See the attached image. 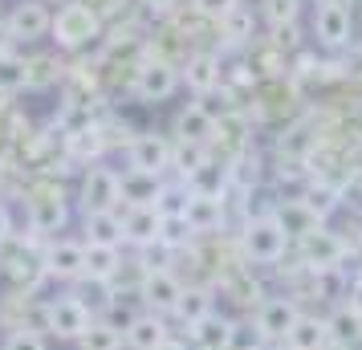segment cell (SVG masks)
<instances>
[{"label": "cell", "mask_w": 362, "mask_h": 350, "mask_svg": "<svg viewBox=\"0 0 362 350\" xmlns=\"http://www.w3.org/2000/svg\"><path fill=\"white\" fill-rule=\"evenodd\" d=\"M273 216H277V224L285 228L289 240H305V236H313L322 228V216H313L301 196H297V200H281L277 208H273Z\"/></svg>", "instance_id": "obj_20"}, {"label": "cell", "mask_w": 362, "mask_h": 350, "mask_svg": "<svg viewBox=\"0 0 362 350\" xmlns=\"http://www.w3.org/2000/svg\"><path fill=\"white\" fill-rule=\"evenodd\" d=\"M118 269H122V257L115 245H86V277L90 281H110Z\"/></svg>", "instance_id": "obj_28"}, {"label": "cell", "mask_w": 362, "mask_h": 350, "mask_svg": "<svg viewBox=\"0 0 362 350\" xmlns=\"http://www.w3.org/2000/svg\"><path fill=\"white\" fill-rule=\"evenodd\" d=\"M13 236V216H8V208L0 204V240H8Z\"/></svg>", "instance_id": "obj_44"}, {"label": "cell", "mask_w": 362, "mask_h": 350, "mask_svg": "<svg viewBox=\"0 0 362 350\" xmlns=\"http://www.w3.org/2000/svg\"><path fill=\"white\" fill-rule=\"evenodd\" d=\"M297 317H301V310H297L293 298H269L261 301V310H257V326H261L264 338H289V330L297 326Z\"/></svg>", "instance_id": "obj_16"}, {"label": "cell", "mask_w": 362, "mask_h": 350, "mask_svg": "<svg viewBox=\"0 0 362 350\" xmlns=\"http://www.w3.org/2000/svg\"><path fill=\"white\" fill-rule=\"evenodd\" d=\"M82 350H122V330H115L110 322H94L90 330L78 338Z\"/></svg>", "instance_id": "obj_34"}, {"label": "cell", "mask_w": 362, "mask_h": 350, "mask_svg": "<svg viewBox=\"0 0 362 350\" xmlns=\"http://www.w3.org/2000/svg\"><path fill=\"white\" fill-rule=\"evenodd\" d=\"M94 326V317H90V305L82 298H57L49 301V317H45V330L57 334V338H82L86 330Z\"/></svg>", "instance_id": "obj_8"}, {"label": "cell", "mask_w": 362, "mask_h": 350, "mask_svg": "<svg viewBox=\"0 0 362 350\" xmlns=\"http://www.w3.org/2000/svg\"><path fill=\"white\" fill-rule=\"evenodd\" d=\"M159 350H187V346H183V342H175V338H167V342H163Z\"/></svg>", "instance_id": "obj_45"}, {"label": "cell", "mask_w": 362, "mask_h": 350, "mask_svg": "<svg viewBox=\"0 0 362 350\" xmlns=\"http://www.w3.org/2000/svg\"><path fill=\"white\" fill-rule=\"evenodd\" d=\"M317 4H350V0H317Z\"/></svg>", "instance_id": "obj_46"}, {"label": "cell", "mask_w": 362, "mask_h": 350, "mask_svg": "<svg viewBox=\"0 0 362 350\" xmlns=\"http://www.w3.org/2000/svg\"><path fill=\"white\" fill-rule=\"evenodd\" d=\"M175 314H180L183 322H187V330H192L199 317L212 314V298H208V289H204V285H183V298H180V305H175Z\"/></svg>", "instance_id": "obj_32"}, {"label": "cell", "mask_w": 362, "mask_h": 350, "mask_svg": "<svg viewBox=\"0 0 362 350\" xmlns=\"http://www.w3.org/2000/svg\"><path fill=\"white\" fill-rule=\"evenodd\" d=\"M180 78L183 86L196 94V98H208L224 86V66H220V53L216 49H196L187 62L180 66Z\"/></svg>", "instance_id": "obj_7"}, {"label": "cell", "mask_w": 362, "mask_h": 350, "mask_svg": "<svg viewBox=\"0 0 362 350\" xmlns=\"http://www.w3.org/2000/svg\"><path fill=\"white\" fill-rule=\"evenodd\" d=\"M301 200H305V208H310L313 216H322L326 220L338 204H342V187H334V184H326V180H305V192H301Z\"/></svg>", "instance_id": "obj_29"}, {"label": "cell", "mask_w": 362, "mask_h": 350, "mask_svg": "<svg viewBox=\"0 0 362 350\" xmlns=\"http://www.w3.org/2000/svg\"><path fill=\"white\" fill-rule=\"evenodd\" d=\"M350 33H354V17L346 4H313V37L326 49L350 45Z\"/></svg>", "instance_id": "obj_9"}, {"label": "cell", "mask_w": 362, "mask_h": 350, "mask_svg": "<svg viewBox=\"0 0 362 350\" xmlns=\"http://www.w3.org/2000/svg\"><path fill=\"white\" fill-rule=\"evenodd\" d=\"M131 155V167L134 171H151V175H163L167 167H171V143H167L163 134H134V143L127 147Z\"/></svg>", "instance_id": "obj_14"}, {"label": "cell", "mask_w": 362, "mask_h": 350, "mask_svg": "<svg viewBox=\"0 0 362 350\" xmlns=\"http://www.w3.org/2000/svg\"><path fill=\"white\" fill-rule=\"evenodd\" d=\"M346 305H350V310H354V314L362 317V277H354V285H350V293H346Z\"/></svg>", "instance_id": "obj_42"}, {"label": "cell", "mask_w": 362, "mask_h": 350, "mask_svg": "<svg viewBox=\"0 0 362 350\" xmlns=\"http://www.w3.org/2000/svg\"><path fill=\"white\" fill-rule=\"evenodd\" d=\"M285 342H289V350H326L329 346V330H326L322 317H305L301 314Z\"/></svg>", "instance_id": "obj_26"}, {"label": "cell", "mask_w": 362, "mask_h": 350, "mask_svg": "<svg viewBox=\"0 0 362 350\" xmlns=\"http://www.w3.org/2000/svg\"><path fill=\"white\" fill-rule=\"evenodd\" d=\"M122 216L118 212H90L86 216V245H122Z\"/></svg>", "instance_id": "obj_25"}, {"label": "cell", "mask_w": 362, "mask_h": 350, "mask_svg": "<svg viewBox=\"0 0 362 350\" xmlns=\"http://www.w3.org/2000/svg\"><path fill=\"white\" fill-rule=\"evenodd\" d=\"M208 159H212V147H196V143H180V139L171 143V167L180 180H192Z\"/></svg>", "instance_id": "obj_30"}, {"label": "cell", "mask_w": 362, "mask_h": 350, "mask_svg": "<svg viewBox=\"0 0 362 350\" xmlns=\"http://www.w3.org/2000/svg\"><path fill=\"white\" fill-rule=\"evenodd\" d=\"M139 4H143L147 13H159V17H167L171 8H180V0H139Z\"/></svg>", "instance_id": "obj_41"}, {"label": "cell", "mask_w": 362, "mask_h": 350, "mask_svg": "<svg viewBox=\"0 0 362 350\" xmlns=\"http://www.w3.org/2000/svg\"><path fill=\"white\" fill-rule=\"evenodd\" d=\"M21 90H29V66L17 53H0V98H13Z\"/></svg>", "instance_id": "obj_31"}, {"label": "cell", "mask_w": 362, "mask_h": 350, "mask_svg": "<svg viewBox=\"0 0 362 350\" xmlns=\"http://www.w3.org/2000/svg\"><path fill=\"white\" fill-rule=\"evenodd\" d=\"M4 350H45V338H41L37 330H25V326H21V330L8 334Z\"/></svg>", "instance_id": "obj_37"}, {"label": "cell", "mask_w": 362, "mask_h": 350, "mask_svg": "<svg viewBox=\"0 0 362 350\" xmlns=\"http://www.w3.org/2000/svg\"><path fill=\"white\" fill-rule=\"evenodd\" d=\"M269 41H273L277 49L293 53V49H297V21H293V25H277V29H273V37H269Z\"/></svg>", "instance_id": "obj_39"}, {"label": "cell", "mask_w": 362, "mask_h": 350, "mask_svg": "<svg viewBox=\"0 0 362 350\" xmlns=\"http://www.w3.org/2000/svg\"><path fill=\"white\" fill-rule=\"evenodd\" d=\"M118 204H122V187H118V171L115 167H86L82 175V208L86 216L90 212H118Z\"/></svg>", "instance_id": "obj_5"}, {"label": "cell", "mask_w": 362, "mask_h": 350, "mask_svg": "<svg viewBox=\"0 0 362 350\" xmlns=\"http://www.w3.org/2000/svg\"><path fill=\"white\" fill-rule=\"evenodd\" d=\"M175 139L180 143H196V147H212L216 143V118L204 115L199 102H187L175 115Z\"/></svg>", "instance_id": "obj_18"}, {"label": "cell", "mask_w": 362, "mask_h": 350, "mask_svg": "<svg viewBox=\"0 0 362 350\" xmlns=\"http://www.w3.org/2000/svg\"><path fill=\"white\" fill-rule=\"evenodd\" d=\"M192 338H196L199 350H228V338H232V322L220 314H208L199 317L192 326Z\"/></svg>", "instance_id": "obj_27"}, {"label": "cell", "mask_w": 362, "mask_h": 350, "mask_svg": "<svg viewBox=\"0 0 362 350\" xmlns=\"http://www.w3.org/2000/svg\"><path fill=\"white\" fill-rule=\"evenodd\" d=\"M139 298L151 305V314H175V305H180V298H183V281L171 269H155V273H147Z\"/></svg>", "instance_id": "obj_11"}, {"label": "cell", "mask_w": 362, "mask_h": 350, "mask_svg": "<svg viewBox=\"0 0 362 350\" xmlns=\"http://www.w3.org/2000/svg\"><path fill=\"white\" fill-rule=\"evenodd\" d=\"M13 45H17V37L8 29V21H0V53H13Z\"/></svg>", "instance_id": "obj_43"}, {"label": "cell", "mask_w": 362, "mask_h": 350, "mask_svg": "<svg viewBox=\"0 0 362 350\" xmlns=\"http://www.w3.org/2000/svg\"><path fill=\"white\" fill-rule=\"evenodd\" d=\"M118 187H122V208H155L159 192H163V175L127 167V171L118 175Z\"/></svg>", "instance_id": "obj_17"}, {"label": "cell", "mask_w": 362, "mask_h": 350, "mask_svg": "<svg viewBox=\"0 0 362 350\" xmlns=\"http://www.w3.org/2000/svg\"><path fill=\"white\" fill-rule=\"evenodd\" d=\"M82 4H86V8H94L102 21H110V17H118V13H122L131 0H82Z\"/></svg>", "instance_id": "obj_40"}, {"label": "cell", "mask_w": 362, "mask_h": 350, "mask_svg": "<svg viewBox=\"0 0 362 350\" xmlns=\"http://www.w3.org/2000/svg\"><path fill=\"white\" fill-rule=\"evenodd\" d=\"M342 257H346V240L338 233H329V228H317L313 236L301 240V261H305V269H313V273L338 269Z\"/></svg>", "instance_id": "obj_10"}, {"label": "cell", "mask_w": 362, "mask_h": 350, "mask_svg": "<svg viewBox=\"0 0 362 350\" xmlns=\"http://www.w3.org/2000/svg\"><path fill=\"white\" fill-rule=\"evenodd\" d=\"M45 273L62 281L86 277V240H53L45 249Z\"/></svg>", "instance_id": "obj_12"}, {"label": "cell", "mask_w": 362, "mask_h": 350, "mask_svg": "<svg viewBox=\"0 0 362 350\" xmlns=\"http://www.w3.org/2000/svg\"><path fill=\"white\" fill-rule=\"evenodd\" d=\"M127 342H131V350H159L167 342L163 314H139L127 326Z\"/></svg>", "instance_id": "obj_22"}, {"label": "cell", "mask_w": 362, "mask_h": 350, "mask_svg": "<svg viewBox=\"0 0 362 350\" xmlns=\"http://www.w3.org/2000/svg\"><path fill=\"white\" fill-rule=\"evenodd\" d=\"M224 216H228L224 196H204V192H192L187 212H183V220L192 224V233L196 236H212L216 228H224Z\"/></svg>", "instance_id": "obj_15"}, {"label": "cell", "mask_w": 362, "mask_h": 350, "mask_svg": "<svg viewBox=\"0 0 362 350\" xmlns=\"http://www.w3.org/2000/svg\"><path fill=\"white\" fill-rule=\"evenodd\" d=\"M49 25H53V13L45 8V0H21L8 13V29H13L17 41H41L49 33Z\"/></svg>", "instance_id": "obj_13"}, {"label": "cell", "mask_w": 362, "mask_h": 350, "mask_svg": "<svg viewBox=\"0 0 362 350\" xmlns=\"http://www.w3.org/2000/svg\"><path fill=\"white\" fill-rule=\"evenodd\" d=\"M180 66H171L163 57H151L147 49V62L131 74V94L139 102H167L175 90H180Z\"/></svg>", "instance_id": "obj_4"}, {"label": "cell", "mask_w": 362, "mask_h": 350, "mask_svg": "<svg viewBox=\"0 0 362 350\" xmlns=\"http://www.w3.org/2000/svg\"><path fill=\"white\" fill-rule=\"evenodd\" d=\"M261 17L269 21V29L293 25L297 21V0H261Z\"/></svg>", "instance_id": "obj_36"}, {"label": "cell", "mask_w": 362, "mask_h": 350, "mask_svg": "<svg viewBox=\"0 0 362 350\" xmlns=\"http://www.w3.org/2000/svg\"><path fill=\"white\" fill-rule=\"evenodd\" d=\"M216 25H220V45L224 49H245V45L257 41V17H252V8H245V4H236L228 17H220Z\"/></svg>", "instance_id": "obj_21"}, {"label": "cell", "mask_w": 362, "mask_h": 350, "mask_svg": "<svg viewBox=\"0 0 362 350\" xmlns=\"http://www.w3.org/2000/svg\"><path fill=\"white\" fill-rule=\"evenodd\" d=\"M118 216H122V236H127L131 245H139V249L155 245L159 233H163V216H159V208H122Z\"/></svg>", "instance_id": "obj_19"}, {"label": "cell", "mask_w": 362, "mask_h": 350, "mask_svg": "<svg viewBox=\"0 0 362 350\" xmlns=\"http://www.w3.org/2000/svg\"><path fill=\"white\" fill-rule=\"evenodd\" d=\"M240 249H245V257L257 261V265H277L281 257L289 252V236H285V228L277 224L273 212H264V216L245 220V228H240Z\"/></svg>", "instance_id": "obj_2"}, {"label": "cell", "mask_w": 362, "mask_h": 350, "mask_svg": "<svg viewBox=\"0 0 362 350\" xmlns=\"http://www.w3.org/2000/svg\"><path fill=\"white\" fill-rule=\"evenodd\" d=\"M25 66H29V90H49V86L66 82V62L57 53H33L25 57Z\"/></svg>", "instance_id": "obj_23"}, {"label": "cell", "mask_w": 362, "mask_h": 350, "mask_svg": "<svg viewBox=\"0 0 362 350\" xmlns=\"http://www.w3.org/2000/svg\"><path fill=\"white\" fill-rule=\"evenodd\" d=\"M187 200H192V184L187 180H163V192H159V216H183L187 212Z\"/></svg>", "instance_id": "obj_33"}, {"label": "cell", "mask_w": 362, "mask_h": 350, "mask_svg": "<svg viewBox=\"0 0 362 350\" xmlns=\"http://www.w3.org/2000/svg\"><path fill=\"white\" fill-rule=\"evenodd\" d=\"M269 338L261 334L257 322H232V338H228V350H261Z\"/></svg>", "instance_id": "obj_35"}, {"label": "cell", "mask_w": 362, "mask_h": 350, "mask_svg": "<svg viewBox=\"0 0 362 350\" xmlns=\"http://www.w3.org/2000/svg\"><path fill=\"white\" fill-rule=\"evenodd\" d=\"M69 208H66V192L53 175H41L29 184V224L33 233H57L66 224Z\"/></svg>", "instance_id": "obj_3"}, {"label": "cell", "mask_w": 362, "mask_h": 350, "mask_svg": "<svg viewBox=\"0 0 362 350\" xmlns=\"http://www.w3.org/2000/svg\"><path fill=\"white\" fill-rule=\"evenodd\" d=\"M326 330H329V346L338 350H350L362 342V317L346 305V310H338V314L326 317Z\"/></svg>", "instance_id": "obj_24"}, {"label": "cell", "mask_w": 362, "mask_h": 350, "mask_svg": "<svg viewBox=\"0 0 362 350\" xmlns=\"http://www.w3.org/2000/svg\"><path fill=\"white\" fill-rule=\"evenodd\" d=\"M240 0H192V8H196L199 17H208V21H220V17H228L232 8H236Z\"/></svg>", "instance_id": "obj_38"}, {"label": "cell", "mask_w": 362, "mask_h": 350, "mask_svg": "<svg viewBox=\"0 0 362 350\" xmlns=\"http://www.w3.org/2000/svg\"><path fill=\"white\" fill-rule=\"evenodd\" d=\"M102 29H106V21L94 8H86L82 0H62V8L53 13V25H49L53 41L62 49H82L90 41H98Z\"/></svg>", "instance_id": "obj_1"}, {"label": "cell", "mask_w": 362, "mask_h": 350, "mask_svg": "<svg viewBox=\"0 0 362 350\" xmlns=\"http://www.w3.org/2000/svg\"><path fill=\"white\" fill-rule=\"evenodd\" d=\"M297 94L293 82H285V78H264L257 86V98H252V115L257 118H269V122H281V118H293L297 115Z\"/></svg>", "instance_id": "obj_6"}]
</instances>
